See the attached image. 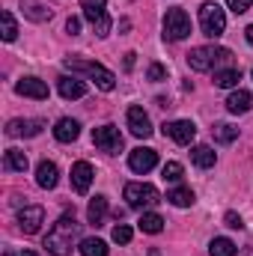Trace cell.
Segmentation results:
<instances>
[{
	"instance_id": "1",
	"label": "cell",
	"mask_w": 253,
	"mask_h": 256,
	"mask_svg": "<svg viewBox=\"0 0 253 256\" xmlns=\"http://www.w3.org/2000/svg\"><path fill=\"white\" fill-rule=\"evenodd\" d=\"M78 242H80V224H78L74 212H66L63 218L51 226V232L45 236V248H48L51 256H68Z\"/></svg>"
},
{
	"instance_id": "2",
	"label": "cell",
	"mask_w": 253,
	"mask_h": 256,
	"mask_svg": "<svg viewBox=\"0 0 253 256\" xmlns=\"http://www.w3.org/2000/svg\"><path fill=\"white\" fill-rule=\"evenodd\" d=\"M66 68H68L72 74H86V78L96 80V86L104 90V92H110V90L116 86V74H114L110 68H104L102 63H96V60H86V57H66Z\"/></svg>"
},
{
	"instance_id": "3",
	"label": "cell",
	"mask_w": 253,
	"mask_h": 256,
	"mask_svg": "<svg viewBox=\"0 0 253 256\" xmlns=\"http://www.w3.org/2000/svg\"><path fill=\"white\" fill-rule=\"evenodd\" d=\"M232 54L226 48H214V45H202V48H194L188 54V66L194 72H212L220 63H230Z\"/></svg>"
},
{
	"instance_id": "4",
	"label": "cell",
	"mask_w": 253,
	"mask_h": 256,
	"mask_svg": "<svg viewBox=\"0 0 253 256\" xmlns=\"http://www.w3.org/2000/svg\"><path fill=\"white\" fill-rule=\"evenodd\" d=\"M200 30H202L206 36H212V39L224 36V30H226V15H224V9H220L218 3H202V6H200Z\"/></svg>"
},
{
	"instance_id": "5",
	"label": "cell",
	"mask_w": 253,
	"mask_h": 256,
	"mask_svg": "<svg viewBox=\"0 0 253 256\" xmlns=\"http://www.w3.org/2000/svg\"><path fill=\"white\" fill-rule=\"evenodd\" d=\"M126 200L131 208H149L155 202H161V194L149 182H128L126 185Z\"/></svg>"
},
{
	"instance_id": "6",
	"label": "cell",
	"mask_w": 253,
	"mask_h": 256,
	"mask_svg": "<svg viewBox=\"0 0 253 256\" xmlns=\"http://www.w3.org/2000/svg\"><path fill=\"white\" fill-rule=\"evenodd\" d=\"M108 3L104 0H80V9H84V18L92 24L96 36H108L110 33V15L104 9Z\"/></svg>"
},
{
	"instance_id": "7",
	"label": "cell",
	"mask_w": 253,
	"mask_h": 256,
	"mask_svg": "<svg viewBox=\"0 0 253 256\" xmlns=\"http://www.w3.org/2000/svg\"><path fill=\"white\" fill-rule=\"evenodd\" d=\"M190 36V18L185 9H167V15H164V39H170V42H179V39H185Z\"/></svg>"
},
{
	"instance_id": "8",
	"label": "cell",
	"mask_w": 253,
	"mask_h": 256,
	"mask_svg": "<svg viewBox=\"0 0 253 256\" xmlns=\"http://www.w3.org/2000/svg\"><path fill=\"white\" fill-rule=\"evenodd\" d=\"M92 143H96L102 152L116 155V152L122 149V134H120V128L116 126H102V128L92 131Z\"/></svg>"
},
{
	"instance_id": "9",
	"label": "cell",
	"mask_w": 253,
	"mask_h": 256,
	"mask_svg": "<svg viewBox=\"0 0 253 256\" xmlns=\"http://www.w3.org/2000/svg\"><path fill=\"white\" fill-rule=\"evenodd\" d=\"M164 137H170V140L179 143V146H190L194 137H196V126H194L190 120H173V122L164 126Z\"/></svg>"
},
{
	"instance_id": "10",
	"label": "cell",
	"mask_w": 253,
	"mask_h": 256,
	"mask_svg": "<svg viewBox=\"0 0 253 256\" xmlns=\"http://www.w3.org/2000/svg\"><path fill=\"white\" fill-rule=\"evenodd\" d=\"M155 164H158V152H155V149L137 146V149H131V155H128V167H131L134 173H149Z\"/></svg>"
},
{
	"instance_id": "11",
	"label": "cell",
	"mask_w": 253,
	"mask_h": 256,
	"mask_svg": "<svg viewBox=\"0 0 253 256\" xmlns=\"http://www.w3.org/2000/svg\"><path fill=\"white\" fill-rule=\"evenodd\" d=\"M42 220H45V208H42V206H24V208L18 212V226H21V232H27V236L39 232Z\"/></svg>"
},
{
	"instance_id": "12",
	"label": "cell",
	"mask_w": 253,
	"mask_h": 256,
	"mask_svg": "<svg viewBox=\"0 0 253 256\" xmlns=\"http://www.w3.org/2000/svg\"><path fill=\"white\" fill-rule=\"evenodd\" d=\"M15 92L24 96V98H36V102H45L48 98V84L39 80V78H21L15 84Z\"/></svg>"
},
{
	"instance_id": "13",
	"label": "cell",
	"mask_w": 253,
	"mask_h": 256,
	"mask_svg": "<svg viewBox=\"0 0 253 256\" xmlns=\"http://www.w3.org/2000/svg\"><path fill=\"white\" fill-rule=\"evenodd\" d=\"M126 120H128V131H131L134 137H143V140H146V137L152 134V122H149V116H146L143 108H128Z\"/></svg>"
},
{
	"instance_id": "14",
	"label": "cell",
	"mask_w": 253,
	"mask_h": 256,
	"mask_svg": "<svg viewBox=\"0 0 253 256\" xmlns=\"http://www.w3.org/2000/svg\"><path fill=\"white\" fill-rule=\"evenodd\" d=\"M42 128H45L42 120H12L6 126V134L9 137H36V134H42Z\"/></svg>"
},
{
	"instance_id": "15",
	"label": "cell",
	"mask_w": 253,
	"mask_h": 256,
	"mask_svg": "<svg viewBox=\"0 0 253 256\" xmlns=\"http://www.w3.org/2000/svg\"><path fill=\"white\" fill-rule=\"evenodd\" d=\"M92 167L86 164V161H78V164H72V188L78 194H86L90 191V185H92Z\"/></svg>"
},
{
	"instance_id": "16",
	"label": "cell",
	"mask_w": 253,
	"mask_h": 256,
	"mask_svg": "<svg viewBox=\"0 0 253 256\" xmlns=\"http://www.w3.org/2000/svg\"><path fill=\"white\" fill-rule=\"evenodd\" d=\"M36 182H39V188H45V191L57 188V182H60L57 164H54V161H39V167H36Z\"/></svg>"
},
{
	"instance_id": "17",
	"label": "cell",
	"mask_w": 253,
	"mask_h": 256,
	"mask_svg": "<svg viewBox=\"0 0 253 256\" xmlns=\"http://www.w3.org/2000/svg\"><path fill=\"white\" fill-rule=\"evenodd\" d=\"M57 90H60V96L63 98H84L86 96V84L80 80V78H68V74H63V78H57Z\"/></svg>"
},
{
	"instance_id": "18",
	"label": "cell",
	"mask_w": 253,
	"mask_h": 256,
	"mask_svg": "<svg viewBox=\"0 0 253 256\" xmlns=\"http://www.w3.org/2000/svg\"><path fill=\"white\" fill-rule=\"evenodd\" d=\"M250 104H253V96L248 90H236V92L226 98V110H230V114H248Z\"/></svg>"
},
{
	"instance_id": "19",
	"label": "cell",
	"mask_w": 253,
	"mask_h": 256,
	"mask_svg": "<svg viewBox=\"0 0 253 256\" xmlns=\"http://www.w3.org/2000/svg\"><path fill=\"white\" fill-rule=\"evenodd\" d=\"M78 134H80V126H78V120H60L57 126H54V137L60 140V143H72V140H78Z\"/></svg>"
},
{
	"instance_id": "20",
	"label": "cell",
	"mask_w": 253,
	"mask_h": 256,
	"mask_svg": "<svg viewBox=\"0 0 253 256\" xmlns=\"http://www.w3.org/2000/svg\"><path fill=\"white\" fill-rule=\"evenodd\" d=\"M104 214H108V196L96 194V196H92V202H90V208H86V220H90L92 226H102Z\"/></svg>"
},
{
	"instance_id": "21",
	"label": "cell",
	"mask_w": 253,
	"mask_h": 256,
	"mask_svg": "<svg viewBox=\"0 0 253 256\" xmlns=\"http://www.w3.org/2000/svg\"><path fill=\"white\" fill-rule=\"evenodd\" d=\"M190 161H194L200 170H208V167H214L218 155H214L212 146H194V149H190Z\"/></svg>"
},
{
	"instance_id": "22",
	"label": "cell",
	"mask_w": 253,
	"mask_h": 256,
	"mask_svg": "<svg viewBox=\"0 0 253 256\" xmlns=\"http://www.w3.org/2000/svg\"><path fill=\"white\" fill-rule=\"evenodd\" d=\"M21 9H24V15H27L30 21H36V24L51 21V9H45L39 0H21Z\"/></svg>"
},
{
	"instance_id": "23",
	"label": "cell",
	"mask_w": 253,
	"mask_h": 256,
	"mask_svg": "<svg viewBox=\"0 0 253 256\" xmlns=\"http://www.w3.org/2000/svg\"><path fill=\"white\" fill-rule=\"evenodd\" d=\"M242 80V68H218L214 72V86H224V90H232L236 84Z\"/></svg>"
},
{
	"instance_id": "24",
	"label": "cell",
	"mask_w": 253,
	"mask_h": 256,
	"mask_svg": "<svg viewBox=\"0 0 253 256\" xmlns=\"http://www.w3.org/2000/svg\"><path fill=\"white\" fill-rule=\"evenodd\" d=\"M27 155L21 152V149H6V155H3V167L6 170H18V173H24L27 170Z\"/></svg>"
},
{
	"instance_id": "25",
	"label": "cell",
	"mask_w": 253,
	"mask_h": 256,
	"mask_svg": "<svg viewBox=\"0 0 253 256\" xmlns=\"http://www.w3.org/2000/svg\"><path fill=\"white\" fill-rule=\"evenodd\" d=\"M137 226H140L143 232H149V236H158V232L164 230V218H161V214H155V212H146V214H140Z\"/></svg>"
},
{
	"instance_id": "26",
	"label": "cell",
	"mask_w": 253,
	"mask_h": 256,
	"mask_svg": "<svg viewBox=\"0 0 253 256\" xmlns=\"http://www.w3.org/2000/svg\"><path fill=\"white\" fill-rule=\"evenodd\" d=\"M0 36H3V42H15V36H18V24L9 9L0 12Z\"/></svg>"
},
{
	"instance_id": "27",
	"label": "cell",
	"mask_w": 253,
	"mask_h": 256,
	"mask_svg": "<svg viewBox=\"0 0 253 256\" xmlns=\"http://www.w3.org/2000/svg\"><path fill=\"white\" fill-rule=\"evenodd\" d=\"M78 250H80V256H108V244L102 238H84L78 244Z\"/></svg>"
},
{
	"instance_id": "28",
	"label": "cell",
	"mask_w": 253,
	"mask_h": 256,
	"mask_svg": "<svg viewBox=\"0 0 253 256\" xmlns=\"http://www.w3.org/2000/svg\"><path fill=\"white\" fill-rule=\"evenodd\" d=\"M208 254L212 256H236L238 248H236V242H230V238H212Z\"/></svg>"
},
{
	"instance_id": "29",
	"label": "cell",
	"mask_w": 253,
	"mask_h": 256,
	"mask_svg": "<svg viewBox=\"0 0 253 256\" xmlns=\"http://www.w3.org/2000/svg\"><path fill=\"white\" fill-rule=\"evenodd\" d=\"M212 134H214V140H218V143H232V140L238 137V128L230 126V122H214Z\"/></svg>"
},
{
	"instance_id": "30",
	"label": "cell",
	"mask_w": 253,
	"mask_h": 256,
	"mask_svg": "<svg viewBox=\"0 0 253 256\" xmlns=\"http://www.w3.org/2000/svg\"><path fill=\"white\" fill-rule=\"evenodd\" d=\"M167 200L173 202V206H179V208H188V206H194V191L190 188H173V191L167 194Z\"/></svg>"
},
{
	"instance_id": "31",
	"label": "cell",
	"mask_w": 253,
	"mask_h": 256,
	"mask_svg": "<svg viewBox=\"0 0 253 256\" xmlns=\"http://www.w3.org/2000/svg\"><path fill=\"white\" fill-rule=\"evenodd\" d=\"M161 176H164V182H179L182 179V164L179 161H167L164 170H161Z\"/></svg>"
},
{
	"instance_id": "32",
	"label": "cell",
	"mask_w": 253,
	"mask_h": 256,
	"mask_svg": "<svg viewBox=\"0 0 253 256\" xmlns=\"http://www.w3.org/2000/svg\"><path fill=\"white\" fill-rule=\"evenodd\" d=\"M131 236H134V232H131V226H126V224H116V226H114V242H116V244H128Z\"/></svg>"
},
{
	"instance_id": "33",
	"label": "cell",
	"mask_w": 253,
	"mask_h": 256,
	"mask_svg": "<svg viewBox=\"0 0 253 256\" xmlns=\"http://www.w3.org/2000/svg\"><path fill=\"white\" fill-rule=\"evenodd\" d=\"M146 78L155 80V84H158V80H167V68H164L161 63H152L149 66V72H146Z\"/></svg>"
},
{
	"instance_id": "34",
	"label": "cell",
	"mask_w": 253,
	"mask_h": 256,
	"mask_svg": "<svg viewBox=\"0 0 253 256\" xmlns=\"http://www.w3.org/2000/svg\"><path fill=\"white\" fill-rule=\"evenodd\" d=\"M224 224H226L230 230H242V226H244L242 214H236V212H226V214H224Z\"/></svg>"
},
{
	"instance_id": "35",
	"label": "cell",
	"mask_w": 253,
	"mask_h": 256,
	"mask_svg": "<svg viewBox=\"0 0 253 256\" xmlns=\"http://www.w3.org/2000/svg\"><path fill=\"white\" fill-rule=\"evenodd\" d=\"M226 6H230L236 15H242V12H248V9L253 6V0H226Z\"/></svg>"
},
{
	"instance_id": "36",
	"label": "cell",
	"mask_w": 253,
	"mask_h": 256,
	"mask_svg": "<svg viewBox=\"0 0 253 256\" xmlns=\"http://www.w3.org/2000/svg\"><path fill=\"white\" fill-rule=\"evenodd\" d=\"M66 30H68L72 36H78V33H80V21H78V18H68V21H66Z\"/></svg>"
},
{
	"instance_id": "37",
	"label": "cell",
	"mask_w": 253,
	"mask_h": 256,
	"mask_svg": "<svg viewBox=\"0 0 253 256\" xmlns=\"http://www.w3.org/2000/svg\"><path fill=\"white\" fill-rule=\"evenodd\" d=\"M134 57L137 54H126V68H134Z\"/></svg>"
},
{
	"instance_id": "38",
	"label": "cell",
	"mask_w": 253,
	"mask_h": 256,
	"mask_svg": "<svg viewBox=\"0 0 253 256\" xmlns=\"http://www.w3.org/2000/svg\"><path fill=\"white\" fill-rule=\"evenodd\" d=\"M244 36H248V42H250V45H253V24H250V27H248V30H244Z\"/></svg>"
},
{
	"instance_id": "39",
	"label": "cell",
	"mask_w": 253,
	"mask_h": 256,
	"mask_svg": "<svg viewBox=\"0 0 253 256\" xmlns=\"http://www.w3.org/2000/svg\"><path fill=\"white\" fill-rule=\"evenodd\" d=\"M18 256H39V254H33V250H21Z\"/></svg>"
},
{
	"instance_id": "40",
	"label": "cell",
	"mask_w": 253,
	"mask_h": 256,
	"mask_svg": "<svg viewBox=\"0 0 253 256\" xmlns=\"http://www.w3.org/2000/svg\"><path fill=\"white\" fill-rule=\"evenodd\" d=\"M3 256H12V254H3ZM15 256H18V254H15Z\"/></svg>"
}]
</instances>
